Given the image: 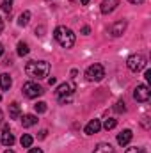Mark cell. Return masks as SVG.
<instances>
[{
  "instance_id": "obj_13",
  "label": "cell",
  "mask_w": 151,
  "mask_h": 153,
  "mask_svg": "<svg viewBox=\"0 0 151 153\" xmlns=\"http://www.w3.org/2000/svg\"><path fill=\"white\" fill-rule=\"evenodd\" d=\"M38 123V117L34 114H27L21 117V125H23V128H30V126H34Z\"/></svg>"
},
{
  "instance_id": "obj_6",
  "label": "cell",
  "mask_w": 151,
  "mask_h": 153,
  "mask_svg": "<svg viewBox=\"0 0 151 153\" xmlns=\"http://www.w3.org/2000/svg\"><path fill=\"white\" fill-rule=\"evenodd\" d=\"M151 96V91L148 85H144V84H141V85H137L135 87V91H133V98L137 100V102H148Z\"/></svg>"
},
{
  "instance_id": "obj_27",
  "label": "cell",
  "mask_w": 151,
  "mask_h": 153,
  "mask_svg": "<svg viewBox=\"0 0 151 153\" xmlns=\"http://www.w3.org/2000/svg\"><path fill=\"white\" fill-rule=\"evenodd\" d=\"M29 153H43L41 148H32V150H29Z\"/></svg>"
},
{
  "instance_id": "obj_22",
  "label": "cell",
  "mask_w": 151,
  "mask_h": 153,
  "mask_svg": "<svg viewBox=\"0 0 151 153\" xmlns=\"http://www.w3.org/2000/svg\"><path fill=\"white\" fill-rule=\"evenodd\" d=\"M34 109H36V112L41 114V112H44V111H46V103H44V102H38V103L34 105Z\"/></svg>"
},
{
  "instance_id": "obj_2",
  "label": "cell",
  "mask_w": 151,
  "mask_h": 153,
  "mask_svg": "<svg viewBox=\"0 0 151 153\" xmlns=\"http://www.w3.org/2000/svg\"><path fill=\"white\" fill-rule=\"evenodd\" d=\"M53 38H55V41L62 48H71L75 45V34H73V30L68 29V27H64V25H61V27H57L53 30Z\"/></svg>"
},
{
  "instance_id": "obj_30",
  "label": "cell",
  "mask_w": 151,
  "mask_h": 153,
  "mask_svg": "<svg viewBox=\"0 0 151 153\" xmlns=\"http://www.w3.org/2000/svg\"><path fill=\"white\" fill-rule=\"evenodd\" d=\"M2 30H4V22H2V18H0V34H2Z\"/></svg>"
},
{
  "instance_id": "obj_8",
  "label": "cell",
  "mask_w": 151,
  "mask_h": 153,
  "mask_svg": "<svg viewBox=\"0 0 151 153\" xmlns=\"http://www.w3.org/2000/svg\"><path fill=\"white\" fill-rule=\"evenodd\" d=\"M73 91H75V84H61L55 89V94H57V98H62V96H71Z\"/></svg>"
},
{
  "instance_id": "obj_23",
  "label": "cell",
  "mask_w": 151,
  "mask_h": 153,
  "mask_svg": "<svg viewBox=\"0 0 151 153\" xmlns=\"http://www.w3.org/2000/svg\"><path fill=\"white\" fill-rule=\"evenodd\" d=\"M114 111H115V112H119V114H121V112H124V111H126L124 102H117V103H115V107H114Z\"/></svg>"
},
{
  "instance_id": "obj_29",
  "label": "cell",
  "mask_w": 151,
  "mask_h": 153,
  "mask_svg": "<svg viewBox=\"0 0 151 153\" xmlns=\"http://www.w3.org/2000/svg\"><path fill=\"white\" fill-rule=\"evenodd\" d=\"M128 2H132V4H142L144 0H128Z\"/></svg>"
},
{
  "instance_id": "obj_32",
  "label": "cell",
  "mask_w": 151,
  "mask_h": 153,
  "mask_svg": "<svg viewBox=\"0 0 151 153\" xmlns=\"http://www.w3.org/2000/svg\"><path fill=\"white\" fill-rule=\"evenodd\" d=\"M2 53H4V46H2V43H0V57H2Z\"/></svg>"
},
{
  "instance_id": "obj_7",
  "label": "cell",
  "mask_w": 151,
  "mask_h": 153,
  "mask_svg": "<svg viewBox=\"0 0 151 153\" xmlns=\"http://www.w3.org/2000/svg\"><path fill=\"white\" fill-rule=\"evenodd\" d=\"M126 30V22L124 20H119V22H115L110 25V29H109V32H110V36L114 38H119V36H123V32Z\"/></svg>"
},
{
  "instance_id": "obj_11",
  "label": "cell",
  "mask_w": 151,
  "mask_h": 153,
  "mask_svg": "<svg viewBox=\"0 0 151 153\" xmlns=\"http://www.w3.org/2000/svg\"><path fill=\"white\" fill-rule=\"evenodd\" d=\"M132 137H133L132 130H123V132L117 135V144H119V146H126V144H130Z\"/></svg>"
},
{
  "instance_id": "obj_14",
  "label": "cell",
  "mask_w": 151,
  "mask_h": 153,
  "mask_svg": "<svg viewBox=\"0 0 151 153\" xmlns=\"http://www.w3.org/2000/svg\"><path fill=\"white\" fill-rule=\"evenodd\" d=\"M94 153H114V148L109 144V143H100V144L96 146Z\"/></svg>"
},
{
  "instance_id": "obj_25",
  "label": "cell",
  "mask_w": 151,
  "mask_h": 153,
  "mask_svg": "<svg viewBox=\"0 0 151 153\" xmlns=\"http://www.w3.org/2000/svg\"><path fill=\"white\" fill-rule=\"evenodd\" d=\"M144 78H146L148 82H151V70H146V73H144Z\"/></svg>"
},
{
  "instance_id": "obj_28",
  "label": "cell",
  "mask_w": 151,
  "mask_h": 153,
  "mask_svg": "<svg viewBox=\"0 0 151 153\" xmlns=\"http://www.w3.org/2000/svg\"><path fill=\"white\" fill-rule=\"evenodd\" d=\"M89 32H91V29H89V27H87V25H85V27H84V29H82V34H85V36H87V34H89Z\"/></svg>"
},
{
  "instance_id": "obj_35",
  "label": "cell",
  "mask_w": 151,
  "mask_h": 153,
  "mask_svg": "<svg viewBox=\"0 0 151 153\" xmlns=\"http://www.w3.org/2000/svg\"><path fill=\"white\" fill-rule=\"evenodd\" d=\"M0 100H2V96H0Z\"/></svg>"
},
{
  "instance_id": "obj_19",
  "label": "cell",
  "mask_w": 151,
  "mask_h": 153,
  "mask_svg": "<svg viewBox=\"0 0 151 153\" xmlns=\"http://www.w3.org/2000/svg\"><path fill=\"white\" fill-rule=\"evenodd\" d=\"M27 53H29V45L27 43H18V55L25 57Z\"/></svg>"
},
{
  "instance_id": "obj_15",
  "label": "cell",
  "mask_w": 151,
  "mask_h": 153,
  "mask_svg": "<svg viewBox=\"0 0 151 153\" xmlns=\"http://www.w3.org/2000/svg\"><path fill=\"white\" fill-rule=\"evenodd\" d=\"M11 84H13V80H11V76L7 75V73L0 75V87H2L4 91H7V89L11 87Z\"/></svg>"
},
{
  "instance_id": "obj_20",
  "label": "cell",
  "mask_w": 151,
  "mask_h": 153,
  "mask_svg": "<svg viewBox=\"0 0 151 153\" xmlns=\"http://www.w3.org/2000/svg\"><path fill=\"white\" fill-rule=\"evenodd\" d=\"M2 11L7 13V14H11V11H13V0H2Z\"/></svg>"
},
{
  "instance_id": "obj_31",
  "label": "cell",
  "mask_w": 151,
  "mask_h": 153,
  "mask_svg": "<svg viewBox=\"0 0 151 153\" xmlns=\"http://www.w3.org/2000/svg\"><path fill=\"white\" fill-rule=\"evenodd\" d=\"M80 2H82V5H87V4H89L91 0H80Z\"/></svg>"
},
{
  "instance_id": "obj_4",
  "label": "cell",
  "mask_w": 151,
  "mask_h": 153,
  "mask_svg": "<svg viewBox=\"0 0 151 153\" xmlns=\"http://www.w3.org/2000/svg\"><path fill=\"white\" fill-rule=\"evenodd\" d=\"M103 76H105V68H103L101 64H93V66H89L87 71H85V78H87L89 82H100Z\"/></svg>"
},
{
  "instance_id": "obj_34",
  "label": "cell",
  "mask_w": 151,
  "mask_h": 153,
  "mask_svg": "<svg viewBox=\"0 0 151 153\" xmlns=\"http://www.w3.org/2000/svg\"><path fill=\"white\" fill-rule=\"evenodd\" d=\"M5 153H14V152H13V150H7V152H5Z\"/></svg>"
},
{
  "instance_id": "obj_10",
  "label": "cell",
  "mask_w": 151,
  "mask_h": 153,
  "mask_svg": "<svg viewBox=\"0 0 151 153\" xmlns=\"http://www.w3.org/2000/svg\"><path fill=\"white\" fill-rule=\"evenodd\" d=\"M100 128H101V123H100V119H91V121L85 125V134H87V135L98 134V132H100Z\"/></svg>"
},
{
  "instance_id": "obj_33",
  "label": "cell",
  "mask_w": 151,
  "mask_h": 153,
  "mask_svg": "<svg viewBox=\"0 0 151 153\" xmlns=\"http://www.w3.org/2000/svg\"><path fill=\"white\" fill-rule=\"evenodd\" d=\"M2 117H4V114H2V111H0V123H2Z\"/></svg>"
},
{
  "instance_id": "obj_17",
  "label": "cell",
  "mask_w": 151,
  "mask_h": 153,
  "mask_svg": "<svg viewBox=\"0 0 151 153\" xmlns=\"http://www.w3.org/2000/svg\"><path fill=\"white\" fill-rule=\"evenodd\" d=\"M9 116H11L13 119H18V117H20V105H18L16 102H13V103L9 105Z\"/></svg>"
},
{
  "instance_id": "obj_1",
  "label": "cell",
  "mask_w": 151,
  "mask_h": 153,
  "mask_svg": "<svg viewBox=\"0 0 151 153\" xmlns=\"http://www.w3.org/2000/svg\"><path fill=\"white\" fill-rule=\"evenodd\" d=\"M25 73L30 78H36V80L46 78L48 73H50V64L46 61H30L25 66Z\"/></svg>"
},
{
  "instance_id": "obj_12",
  "label": "cell",
  "mask_w": 151,
  "mask_h": 153,
  "mask_svg": "<svg viewBox=\"0 0 151 153\" xmlns=\"http://www.w3.org/2000/svg\"><path fill=\"white\" fill-rule=\"evenodd\" d=\"M0 141H2V144H4V146H7V148H11V146L14 144V135L9 132V128H7V130H4L2 139H0Z\"/></svg>"
},
{
  "instance_id": "obj_18",
  "label": "cell",
  "mask_w": 151,
  "mask_h": 153,
  "mask_svg": "<svg viewBox=\"0 0 151 153\" xmlns=\"http://www.w3.org/2000/svg\"><path fill=\"white\" fill-rule=\"evenodd\" d=\"M32 141H34V139H32L29 134H23V135H21V139H20V143H21V146H23V148H30V146H32Z\"/></svg>"
},
{
  "instance_id": "obj_3",
  "label": "cell",
  "mask_w": 151,
  "mask_h": 153,
  "mask_svg": "<svg viewBox=\"0 0 151 153\" xmlns=\"http://www.w3.org/2000/svg\"><path fill=\"white\" fill-rule=\"evenodd\" d=\"M146 57L142 55V53H133V55H130L128 57V61H126V66H128V70L130 71H133V73H139V71H142L144 68H146Z\"/></svg>"
},
{
  "instance_id": "obj_24",
  "label": "cell",
  "mask_w": 151,
  "mask_h": 153,
  "mask_svg": "<svg viewBox=\"0 0 151 153\" xmlns=\"http://www.w3.org/2000/svg\"><path fill=\"white\" fill-rule=\"evenodd\" d=\"M126 153H146V150L144 148H128Z\"/></svg>"
},
{
  "instance_id": "obj_9",
  "label": "cell",
  "mask_w": 151,
  "mask_h": 153,
  "mask_svg": "<svg viewBox=\"0 0 151 153\" xmlns=\"http://www.w3.org/2000/svg\"><path fill=\"white\" fill-rule=\"evenodd\" d=\"M117 5H119V0H103L100 11H101V14H110Z\"/></svg>"
},
{
  "instance_id": "obj_16",
  "label": "cell",
  "mask_w": 151,
  "mask_h": 153,
  "mask_svg": "<svg viewBox=\"0 0 151 153\" xmlns=\"http://www.w3.org/2000/svg\"><path fill=\"white\" fill-rule=\"evenodd\" d=\"M29 22H30V11H23L20 14V18H18V25L25 27V25H29Z\"/></svg>"
},
{
  "instance_id": "obj_5",
  "label": "cell",
  "mask_w": 151,
  "mask_h": 153,
  "mask_svg": "<svg viewBox=\"0 0 151 153\" xmlns=\"http://www.w3.org/2000/svg\"><path fill=\"white\" fill-rule=\"evenodd\" d=\"M43 93H44L43 87L38 85L36 82H27V84H23V94H25L27 98H38Z\"/></svg>"
},
{
  "instance_id": "obj_26",
  "label": "cell",
  "mask_w": 151,
  "mask_h": 153,
  "mask_svg": "<svg viewBox=\"0 0 151 153\" xmlns=\"http://www.w3.org/2000/svg\"><path fill=\"white\" fill-rule=\"evenodd\" d=\"M46 134H48V132H46V130H41V132H39V139H44V137H46Z\"/></svg>"
},
{
  "instance_id": "obj_21",
  "label": "cell",
  "mask_w": 151,
  "mask_h": 153,
  "mask_svg": "<svg viewBox=\"0 0 151 153\" xmlns=\"http://www.w3.org/2000/svg\"><path fill=\"white\" fill-rule=\"evenodd\" d=\"M115 125H117V121H115L114 117H109V119H105L103 128H105V130H112V128H115Z\"/></svg>"
}]
</instances>
